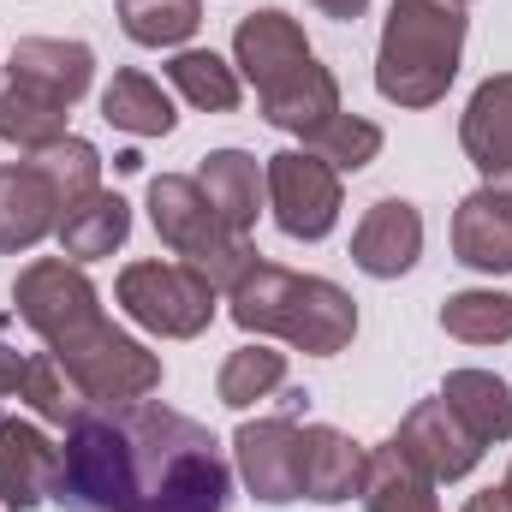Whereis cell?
Instances as JSON below:
<instances>
[{"label":"cell","instance_id":"obj_1","mask_svg":"<svg viewBox=\"0 0 512 512\" xmlns=\"http://www.w3.org/2000/svg\"><path fill=\"white\" fill-rule=\"evenodd\" d=\"M66 512H227V447L161 399L84 405L60 441Z\"/></svg>","mask_w":512,"mask_h":512},{"label":"cell","instance_id":"obj_2","mask_svg":"<svg viewBox=\"0 0 512 512\" xmlns=\"http://www.w3.org/2000/svg\"><path fill=\"white\" fill-rule=\"evenodd\" d=\"M12 304L90 405H126V399H149L161 387V358L102 316V292L84 274V262H72V256L24 262L12 280Z\"/></svg>","mask_w":512,"mask_h":512},{"label":"cell","instance_id":"obj_3","mask_svg":"<svg viewBox=\"0 0 512 512\" xmlns=\"http://www.w3.org/2000/svg\"><path fill=\"white\" fill-rule=\"evenodd\" d=\"M227 310L245 334H268V340H286L298 346L304 358H334L352 346L358 334V304L346 286L322 280V274H298V268H280V262H262L233 280L227 292Z\"/></svg>","mask_w":512,"mask_h":512},{"label":"cell","instance_id":"obj_4","mask_svg":"<svg viewBox=\"0 0 512 512\" xmlns=\"http://www.w3.org/2000/svg\"><path fill=\"white\" fill-rule=\"evenodd\" d=\"M465 60V6L453 0H393L376 48V90L393 108H435Z\"/></svg>","mask_w":512,"mask_h":512},{"label":"cell","instance_id":"obj_5","mask_svg":"<svg viewBox=\"0 0 512 512\" xmlns=\"http://www.w3.org/2000/svg\"><path fill=\"white\" fill-rule=\"evenodd\" d=\"M149 221H155L161 245L185 268H197L215 292H233V280L256 262V245L209 209V197L191 173H155L149 179Z\"/></svg>","mask_w":512,"mask_h":512},{"label":"cell","instance_id":"obj_6","mask_svg":"<svg viewBox=\"0 0 512 512\" xmlns=\"http://www.w3.org/2000/svg\"><path fill=\"white\" fill-rule=\"evenodd\" d=\"M114 304L161 340H197L215 322L221 292L185 262H126L114 280Z\"/></svg>","mask_w":512,"mask_h":512},{"label":"cell","instance_id":"obj_7","mask_svg":"<svg viewBox=\"0 0 512 512\" xmlns=\"http://www.w3.org/2000/svg\"><path fill=\"white\" fill-rule=\"evenodd\" d=\"M262 185H268V209H274V227L286 239H328L334 221H340V173L310 155V149H280L262 161Z\"/></svg>","mask_w":512,"mask_h":512},{"label":"cell","instance_id":"obj_8","mask_svg":"<svg viewBox=\"0 0 512 512\" xmlns=\"http://www.w3.org/2000/svg\"><path fill=\"white\" fill-rule=\"evenodd\" d=\"M399 453L429 477V483H459V477H471L477 471V459H483V441L459 423V411L435 393V399H417L405 417H399Z\"/></svg>","mask_w":512,"mask_h":512},{"label":"cell","instance_id":"obj_9","mask_svg":"<svg viewBox=\"0 0 512 512\" xmlns=\"http://www.w3.org/2000/svg\"><path fill=\"white\" fill-rule=\"evenodd\" d=\"M0 78L72 114V108L84 102L90 78H96V54H90V42H66V36H24V42H12V54H6V66H0Z\"/></svg>","mask_w":512,"mask_h":512},{"label":"cell","instance_id":"obj_10","mask_svg":"<svg viewBox=\"0 0 512 512\" xmlns=\"http://www.w3.org/2000/svg\"><path fill=\"white\" fill-rule=\"evenodd\" d=\"M233 465L262 507H292L298 495V417H245L233 429Z\"/></svg>","mask_w":512,"mask_h":512},{"label":"cell","instance_id":"obj_11","mask_svg":"<svg viewBox=\"0 0 512 512\" xmlns=\"http://www.w3.org/2000/svg\"><path fill=\"white\" fill-rule=\"evenodd\" d=\"M310 42H304V24L280 6H262V12H245L239 30H233V66L239 78H251L256 96H268L274 84H286L298 66H310Z\"/></svg>","mask_w":512,"mask_h":512},{"label":"cell","instance_id":"obj_12","mask_svg":"<svg viewBox=\"0 0 512 512\" xmlns=\"http://www.w3.org/2000/svg\"><path fill=\"white\" fill-rule=\"evenodd\" d=\"M66 203L54 191V179L36 161H6L0 167V251H36L42 239H54Z\"/></svg>","mask_w":512,"mask_h":512},{"label":"cell","instance_id":"obj_13","mask_svg":"<svg viewBox=\"0 0 512 512\" xmlns=\"http://www.w3.org/2000/svg\"><path fill=\"white\" fill-rule=\"evenodd\" d=\"M54 489H60V447L24 417H0V507L30 512L54 501Z\"/></svg>","mask_w":512,"mask_h":512},{"label":"cell","instance_id":"obj_14","mask_svg":"<svg viewBox=\"0 0 512 512\" xmlns=\"http://www.w3.org/2000/svg\"><path fill=\"white\" fill-rule=\"evenodd\" d=\"M417 256H423V215H417V203H405V197L370 203L358 233H352V262L370 280H399V274L417 268Z\"/></svg>","mask_w":512,"mask_h":512},{"label":"cell","instance_id":"obj_15","mask_svg":"<svg viewBox=\"0 0 512 512\" xmlns=\"http://www.w3.org/2000/svg\"><path fill=\"white\" fill-rule=\"evenodd\" d=\"M459 143H465L471 167L483 173V185L512 179V72H495L471 90V102L459 114Z\"/></svg>","mask_w":512,"mask_h":512},{"label":"cell","instance_id":"obj_16","mask_svg":"<svg viewBox=\"0 0 512 512\" xmlns=\"http://www.w3.org/2000/svg\"><path fill=\"white\" fill-rule=\"evenodd\" d=\"M364 447L352 435H340L334 423H304L298 429V495L304 501H352L358 483H364Z\"/></svg>","mask_w":512,"mask_h":512},{"label":"cell","instance_id":"obj_17","mask_svg":"<svg viewBox=\"0 0 512 512\" xmlns=\"http://www.w3.org/2000/svg\"><path fill=\"white\" fill-rule=\"evenodd\" d=\"M453 256L477 274H512V191L477 185L453 215Z\"/></svg>","mask_w":512,"mask_h":512},{"label":"cell","instance_id":"obj_18","mask_svg":"<svg viewBox=\"0 0 512 512\" xmlns=\"http://www.w3.org/2000/svg\"><path fill=\"white\" fill-rule=\"evenodd\" d=\"M191 179L203 185L209 209H215L233 233H245V239H251L256 215H262V203H268L262 161H256L251 149H209V155H203V167H197Z\"/></svg>","mask_w":512,"mask_h":512},{"label":"cell","instance_id":"obj_19","mask_svg":"<svg viewBox=\"0 0 512 512\" xmlns=\"http://www.w3.org/2000/svg\"><path fill=\"white\" fill-rule=\"evenodd\" d=\"M256 108H262V120L274 131H292V137H310V131L328 126L334 114H346L340 108V84H334V72L322 60L298 66L286 84H274L268 96H256Z\"/></svg>","mask_w":512,"mask_h":512},{"label":"cell","instance_id":"obj_20","mask_svg":"<svg viewBox=\"0 0 512 512\" xmlns=\"http://www.w3.org/2000/svg\"><path fill=\"white\" fill-rule=\"evenodd\" d=\"M60 256L72 262H96V256H114L131 239V203L120 191H90L84 203H72L54 227Z\"/></svg>","mask_w":512,"mask_h":512},{"label":"cell","instance_id":"obj_21","mask_svg":"<svg viewBox=\"0 0 512 512\" xmlns=\"http://www.w3.org/2000/svg\"><path fill=\"white\" fill-rule=\"evenodd\" d=\"M358 501H364V512H441L435 507V483L399 453V441L370 447V459H364V483H358Z\"/></svg>","mask_w":512,"mask_h":512},{"label":"cell","instance_id":"obj_22","mask_svg":"<svg viewBox=\"0 0 512 512\" xmlns=\"http://www.w3.org/2000/svg\"><path fill=\"white\" fill-rule=\"evenodd\" d=\"M102 120L114 131H126V137H167V131L179 126L167 90H161L149 72H137V66H120V72L108 78V90H102Z\"/></svg>","mask_w":512,"mask_h":512},{"label":"cell","instance_id":"obj_23","mask_svg":"<svg viewBox=\"0 0 512 512\" xmlns=\"http://www.w3.org/2000/svg\"><path fill=\"white\" fill-rule=\"evenodd\" d=\"M441 399L459 411V423H465L483 447L512 441V387L501 382V376H489V370H447Z\"/></svg>","mask_w":512,"mask_h":512},{"label":"cell","instance_id":"obj_24","mask_svg":"<svg viewBox=\"0 0 512 512\" xmlns=\"http://www.w3.org/2000/svg\"><path fill=\"white\" fill-rule=\"evenodd\" d=\"M167 84H173L191 108H203V114H233V108L245 102V78H239V66L221 60L215 48H173V60H167Z\"/></svg>","mask_w":512,"mask_h":512},{"label":"cell","instance_id":"obj_25","mask_svg":"<svg viewBox=\"0 0 512 512\" xmlns=\"http://www.w3.org/2000/svg\"><path fill=\"white\" fill-rule=\"evenodd\" d=\"M441 328L465 346H501V340H512V292H495V286L453 292L441 304Z\"/></svg>","mask_w":512,"mask_h":512},{"label":"cell","instance_id":"obj_26","mask_svg":"<svg viewBox=\"0 0 512 512\" xmlns=\"http://www.w3.org/2000/svg\"><path fill=\"white\" fill-rule=\"evenodd\" d=\"M60 137H66V108H54V102H42V96L0 78V143H12L24 155H42Z\"/></svg>","mask_w":512,"mask_h":512},{"label":"cell","instance_id":"obj_27","mask_svg":"<svg viewBox=\"0 0 512 512\" xmlns=\"http://www.w3.org/2000/svg\"><path fill=\"white\" fill-rule=\"evenodd\" d=\"M203 24V0H120V30L137 48H179Z\"/></svg>","mask_w":512,"mask_h":512},{"label":"cell","instance_id":"obj_28","mask_svg":"<svg viewBox=\"0 0 512 512\" xmlns=\"http://www.w3.org/2000/svg\"><path fill=\"white\" fill-rule=\"evenodd\" d=\"M274 387H286V352H274V346H239V352H227L215 393H221V405L245 411L256 399H268Z\"/></svg>","mask_w":512,"mask_h":512},{"label":"cell","instance_id":"obj_29","mask_svg":"<svg viewBox=\"0 0 512 512\" xmlns=\"http://www.w3.org/2000/svg\"><path fill=\"white\" fill-rule=\"evenodd\" d=\"M304 149L322 155L334 173H358V167H370L382 155V126L376 120H358V114H334L322 131L304 137Z\"/></svg>","mask_w":512,"mask_h":512},{"label":"cell","instance_id":"obj_30","mask_svg":"<svg viewBox=\"0 0 512 512\" xmlns=\"http://www.w3.org/2000/svg\"><path fill=\"white\" fill-rule=\"evenodd\" d=\"M48 179H54V191H60V203L72 209V203H84L90 191H102V155H96V143L90 137H60L54 149H42V155H30Z\"/></svg>","mask_w":512,"mask_h":512},{"label":"cell","instance_id":"obj_31","mask_svg":"<svg viewBox=\"0 0 512 512\" xmlns=\"http://www.w3.org/2000/svg\"><path fill=\"white\" fill-rule=\"evenodd\" d=\"M18 399H24L42 423H60V429L90 405V399L78 393V382L60 370V358H54V352H36V358H30V370H24V393H18Z\"/></svg>","mask_w":512,"mask_h":512},{"label":"cell","instance_id":"obj_32","mask_svg":"<svg viewBox=\"0 0 512 512\" xmlns=\"http://www.w3.org/2000/svg\"><path fill=\"white\" fill-rule=\"evenodd\" d=\"M24 370H30V358H18V352H12V346L0 340V405L24 393Z\"/></svg>","mask_w":512,"mask_h":512},{"label":"cell","instance_id":"obj_33","mask_svg":"<svg viewBox=\"0 0 512 512\" xmlns=\"http://www.w3.org/2000/svg\"><path fill=\"white\" fill-rule=\"evenodd\" d=\"M322 18H340V24H352V18H364L370 12V0H310Z\"/></svg>","mask_w":512,"mask_h":512},{"label":"cell","instance_id":"obj_34","mask_svg":"<svg viewBox=\"0 0 512 512\" xmlns=\"http://www.w3.org/2000/svg\"><path fill=\"white\" fill-rule=\"evenodd\" d=\"M465 512H512V495L507 489H483V495H471Z\"/></svg>","mask_w":512,"mask_h":512},{"label":"cell","instance_id":"obj_35","mask_svg":"<svg viewBox=\"0 0 512 512\" xmlns=\"http://www.w3.org/2000/svg\"><path fill=\"white\" fill-rule=\"evenodd\" d=\"M304 405H310V393H304V387H286V393H280V417H298Z\"/></svg>","mask_w":512,"mask_h":512},{"label":"cell","instance_id":"obj_36","mask_svg":"<svg viewBox=\"0 0 512 512\" xmlns=\"http://www.w3.org/2000/svg\"><path fill=\"white\" fill-rule=\"evenodd\" d=\"M501 489H507V495H512V465H507V483H501Z\"/></svg>","mask_w":512,"mask_h":512},{"label":"cell","instance_id":"obj_37","mask_svg":"<svg viewBox=\"0 0 512 512\" xmlns=\"http://www.w3.org/2000/svg\"><path fill=\"white\" fill-rule=\"evenodd\" d=\"M453 6H465V0H453Z\"/></svg>","mask_w":512,"mask_h":512}]
</instances>
